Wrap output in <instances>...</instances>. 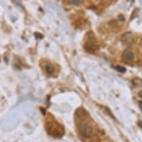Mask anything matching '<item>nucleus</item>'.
<instances>
[{"mask_svg":"<svg viewBox=\"0 0 142 142\" xmlns=\"http://www.w3.org/2000/svg\"><path fill=\"white\" fill-rule=\"evenodd\" d=\"M68 2L71 5L78 6V5H80L81 4H83V0H68Z\"/></svg>","mask_w":142,"mask_h":142,"instance_id":"7","label":"nucleus"},{"mask_svg":"<svg viewBox=\"0 0 142 142\" xmlns=\"http://www.w3.org/2000/svg\"><path fill=\"white\" fill-rule=\"evenodd\" d=\"M138 95H139V96L141 97V98H142V91H141V92L138 93Z\"/></svg>","mask_w":142,"mask_h":142,"instance_id":"12","label":"nucleus"},{"mask_svg":"<svg viewBox=\"0 0 142 142\" xmlns=\"http://www.w3.org/2000/svg\"><path fill=\"white\" fill-rule=\"evenodd\" d=\"M121 42L125 45H131L134 42V36L131 32H126L121 36Z\"/></svg>","mask_w":142,"mask_h":142,"instance_id":"2","label":"nucleus"},{"mask_svg":"<svg viewBox=\"0 0 142 142\" xmlns=\"http://www.w3.org/2000/svg\"><path fill=\"white\" fill-rule=\"evenodd\" d=\"M85 49L88 51V52H90V53H94L97 51L98 48L95 45L94 42H92L90 40V38H89V42H86V44L85 45Z\"/></svg>","mask_w":142,"mask_h":142,"instance_id":"4","label":"nucleus"},{"mask_svg":"<svg viewBox=\"0 0 142 142\" xmlns=\"http://www.w3.org/2000/svg\"><path fill=\"white\" fill-rule=\"evenodd\" d=\"M80 132L82 136H83L84 138H89L93 132L92 127L89 125V124H81L80 126Z\"/></svg>","mask_w":142,"mask_h":142,"instance_id":"1","label":"nucleus"},{"mask_svg":"<svg viewBox=\"0 0 142 142\" xmlns=\"http://www.w3.org/2000/svg\"><path fill=\"white\" fill-rule=\"evenodd\" d=\"M115 69H116V71H119V72H121V73H124V72H126V69L124 68V67L121 66V65H118V66H116Z\"/></svg>","mask_w":142,"mask_h":142,"instance_id":"8","label":"nucleus"},{"mask_svg":"<svg viewBox=\"0 0 142 142\" xmlns=\"http://www.w3.org/2000/svg\"><path fill=\"white\" fill-rule=\"evenodd\" d=\"M46 70L47 71L48 74H52L54 71V67L53 66V65L51 64V63H48L47 64L46 67Z\"/></svg>","mask_w":142,"mask_h":142,"instance_id":"6","label":"nucleus"},{"mask_svg":"<svg viewBox=\"0 0 142 142\" xmlns=\"http://www.w3.org/2000/svg\"><path fill=\"white\" fill-rule=\"evenodd\" d=\"M36 35V37H37V38H38V37H39V35L40 34H35ZM42 36L41 35V36H40V38H42Z\"/></svg>","mask_w":142,"mask_h":142,"instance_id":"11","label":"nucleus"},{"mask_svg":"<svg viewBox=\"0 0 142 142\" xmlns=\"http://www.w3.org/2000/svg\"><path fill=\"white\" fill-rule=\"evenodd\" d=\"M139 107H140V109H141V111H142V101L139 103Z\"/></svg>","mask_w":142,"mask_h":142,"instance_id":"10","label":"nucleus"},{"mask_svg":"<svg viewBox=\"0 0 142 142\" xmlns=\"http://www.w3.org/2000/svg\"><path fill=\"white\" fill-rule=\"evenodd\" d=\"M132 83L134 85H136V86L138 87H141L142 88V80L138 78V77H136L132 80Z\"/></svg>","mask_w":142,"mask_h":142,"instance_id":"5","label":"nucleus"},{"mask_svg":"<svg viewBox=\"0 0 142 142\" xmlns=\"http://www.w3.org/2000/svg\"><path fill=\"white\" fill-rule=\"evenodd\" d=\"M91 142H100V139H99L98 137H95L94 139Z\"/></svg>","mask_w":142,"mask_h":142,"instance_id":"9","label":"nucleus"},{"mask_svg":"<svg viewBox=\"0 0 142 142\" xmlns=\"http://www.w3.org/2000/svg\"><path fill=\"white\" fill-rule=\"evenodd\" d=\"M122 59L125 62H130L132 61L134 59V54L130 50H125L122 54Z\"/></svg>","mask_w":142,"mask_h":142,"instance_id":"3","label":"nucleus"}]
</instances>
